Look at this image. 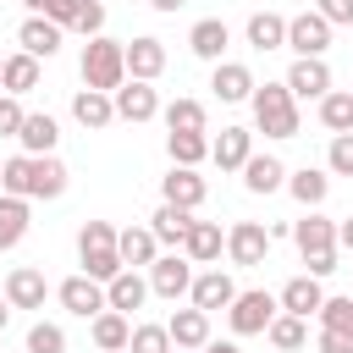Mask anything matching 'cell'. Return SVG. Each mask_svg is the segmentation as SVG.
<instances>
[{
    "label": "cell",
    "mask_w": 353,
    "mask_h": 353,
    "mask_svg": "<svg viewBox=\"0 0 353 353\" xmlns=\"http://www.w3.org/2000/svg\"><path fill=\"white\" fill-rule=\"evenodd\" d=\"M303 265H309V276H331L336 270V248H314V254H303Z\"/></svg>",
    "instance_id": "cell-47"
},
{
    "label": "cell",
    "mask_w": 353,
    "mask_h": 353,
    "mask_svg": "<svg viewBox=\"0 0 353 353\" xmlns=\"http://www.w3.org/2000/svg\"><path fill=\"white\" fill-rule=\"evenodd\" d=\"M110 99H116V116H121V121H149V116H160V99H154V88H149L143 77H127Z\"/></svg>",
    "instance_id": "cell-11"
},
{
    "label": "cell",
    "mask_w": 353,
    "mask_h": 353,
    "mask_svg": "<svg viewBox=\"0 0 353 353\" xmlns=\"http://www.w3.org/2000/svg\"><path fill=\"white\" fill-rule=\"evenodd\" d=\"M0 77H6V55H0Z\"/></svg>",
    "instance_id": "cell-55"
},
{
    "label": "cell",
    "mask_w": 353,
    "mask_h": 353,
    "mask_svg": "<svg viewBox=\"0 0 353 353\" xmlns=\"http://www.w3.org/2000/svg\"><path fill=\"white\" fill-rule=\"evenodd\" d=\"M127 83V44L116 39H88L83 44V88H99V94H116Z\"/></svg>",
    "instance_id": "cell-2"
},
{
    "label": "cell",
    "mask_w": 353,
    "mask_h": 353,
    "mask_svg": "<svg viewBox=\"0 0 353 353\" xmlns=\"http://www.w3.org/2000/svg\"><path fill=\"white\" fill-rule=\"evenodd\" d=\"M160 72H165V44H160V39H132V44H127V77L154 83Z\"/></svg>",
    "instance_id": "cell-20"
},
{
    "label": "cell",
    "mask_w": 353,
    "mask_h": 353,
    "mask_svg": "<svg viewBox=\"0 0 353 353\" xmlns=\"http://www.w3.org/2000/svg\"><path fill=\"white\" fill-rule=\"evenodd\" d=\"M226 320H232V331H237V336H259V331H270V320H276V298H270L265 287L237 292V298H232V309H226Z\"/></svg>",
    "instance_id": "cell-4"
},
{
    "label": "cell",
    "mask_w": 353,
    "mask_h": 353,
    "mask_svg": "<svg viewBox=\"0 0 353 353\" xmlns=\"http://www.w3.org/2000/svg\"><path fill=\"white\" fill-rule=\"evenodd\" d=\"M6 320H11V298H0V331H6Z\"/></svg>",
    "instance_id": "cell-54"
},
{
    "label": "cell",
    "mask_w": 353,
    "mask_h": 353,
    "mask_svg": "<svg viewBox=\"0 0 353 353\" xmlns=\"http://www.w3.org/2000/svg\"><path fill=\"white\" fill-rule=\"evenodd\" d=\"M72 116H77L83 127H94V132H99V127H110V121H116V99H110V94H99V88H77V94H72Z\"/></svg>",
    "instance_id": "cell-21"
},
{
    "label": "cell",
    "mask_w": 353,
    "mask_h": 353,
    "mask_svg": "<svg viewBox=\"0 0 353 353\" xmlns=\"http://www.w3.org/2000/svg\"><path fill=\"white\" fill-rule=\"evenodd\" d=\"M232 298H237V287H232V276H226V270H204V276H193V303H199L204 314L232 309Z\"/></svg>",
    "instance_id": "cell-19"
},
{
    "label": "cell",
    "mask_w": 353,
    "mask_h": 353,
    "mask_svg": "<svg viewBox=\"0 0 353 353\" xmlns=\"http://www.w3.org/2000/svg\"><path fill=\"white\" fill-rule=\"evenodd\" d=\"M320 353H353V342L336 336V331H320Z\"/></svg>",
    "instance_id": "cell-49"
},
{
    "label": "cell",
    "mask_w": 353,
    "mask_h": 353,
    "mask_svg": "<svg viewBox=\"0 0 353 353\" xmlns=\"http://www.w3.org/2000/svg\"><path fill=\"white\" fill-rule=\"evenodd\" d=\"M314 11H320V17L331 22V28H336V22H353V0H320Z\"/></svg>",
    "instance_id": "cell-48"
},
{
    "label": "cell",
    "mask_w": 353,
    "mask_h": 353,
    "mask_svg": "<svg viewBox=\"0 0 353 353\" xmlns=\"http://www.w3.org/2000/svg\"><path fill=\"white\" fill-rule=\"evenodd\" d=\"M287 44H292L298 55H325V44H331V22H325L320 11H303V17L287 22Z\"/></svg>",
    "instance_id": "cell-9"
},
{
    "label": "cell",
    "mask_w": 353,
    "mask_h": 353,
    "mask_svg": "<svg viewBox=\"0 0 353 353\" xmlns=\"http://www.w3.org/2000/svg\"><path fill=\"white\" fill-rule=\"evenodd\" d=\"M127 342H132V320H127L121 309L94 314V347H99V353H121Z\"/></svg>",
    "instance_id": "cell-26"
},
{
    "label": "cell",
    "mask_w": 353,
    "mask_h": 353,
    "mask_svg": "<svg viewBox=\"0 0 353 353\" xmlns=\"http://www.w3.org/2000/svg\"><path fill=\"white\" fill-rule=\"evenodd\" d=\"M66 193V165L55 154H33V182H28V199H61Z\"/></svg>",
    "instance_id": "cell-24"
},
{
    "label": "cell",
    "mask_w": 353,
    "mask_h": 353,
    "mask_svg": "<svg viewBox=\"0 0 353 353\" xmlns=\"http://www.w3.org/2000/svg\"><path fill=\"white\" fill-rule=\"evenodd\" d=\"M199 353H243V347H237V342H204Z\"/></svg>",
    "instance_id": "cell-51"
},
{
    "label": "cell",
    "mask_w": 353,
    "mask_h": 353,
    "mask_svg": "<svg viewBox=\"0 0 353 353\" xmlns=\"http://www.w3.org/2000/svg\"><path fill=\"white\" fill-rule=\"evenodd\" d=\"M160 193H165V204L199 210V204H204V176H199L193 165H171V176H160Z\"/></svg>",
    "instance_id": "cell-13"
},
{
    "label": "cell",
    "mask_w": 353,
    "mask_h": 353,
    "mask_svg": "<svg viewBox=\"0 0 353 353\" xmlns=\"http://www.w3.org/2000/svg\"><path fill=\"white\" fill-rule=\"evenodd\" d=\"M221 248H226V237H221V226H215V221H193V226H188V237H182V254H188L193 265H215V259H221Z\"/></svg>",
    "instance_id": "cell-18"
},
{
    "label": "cell",
    "mask_w": 353,
    "mask_h": 353,
    "mask_svg": "<svg viewBox=\"0 0 353 353\" xmlns=\"http://www.w3.org/2000/svg\"><path fill=\"white\" fill-rule=\"evenodd\" d=\"M226 44H232V28H226L221 17H204V22H193V33H188V50H193L199 61H221Z\"/></svg>",
    "instance_id": "cell-17"
},
{
    "label": "cell",
    "mask_w": 353,
    "mask_h": 353,
    "mask_svg": "<svg viewBox=\"0 0 353 353\" xmlns=\"http://www.w3.org/2000/svg\"><path fill=\"white\" fill-rule=\"evenodd\" d=\"M105 298H110V309L132 314V309H143V298H149V281H143L138 270H121L116 281H105Z\"/></svg>",
    "instance_id": "cell-28"
},
{
    "label": "cell",
    "mask_w": 353,
    "mask_h": 353,
    "mask_svg": "<svg viewBox=\"0 0 353 353\" xmlns=\"http://www.w3.org/2000/svg\"><path fill=\"white\" fill-rule=\"evenodd\" d=\"M72 28H77L83 39H99V33H105V6H99V0H83V11H77Z\"/></svg>",
    "instance_id": "cell-44"
},
{
    "label": "cell",
    "mask_w": 353,
    "mask_h": 353,
    "mask_svg": "<svg viewBox=\"0 0 353 353\" xmlns=\"http://www.w3.org/2000/svg\"><path fill=\"white\" fill-rule=\"evenodd\" d=\"M281 182H287V165L276 154H248V165H243V188L248 193H276Z\"/></svg>",
    "instance_id": "cell-25"
},
{
    "label": "cell",
    "mask_w": 353,
    "mask_h": 353,
    "mask_svg": "<svg viewBox=\"0 0 353 353\" xmlns=\"http://www.w3.org/2000/svg\"><path fill=\"white\" fill-rule=\"evenodd\" d=\"M287 88H292V99H325L331 94V66L320 55H298L292 72H287Z\"/></svg>",
    "instance_id": "cell-7"
},
{
    "label": "cell",
    "mask_w": 353,
    "mask_h": 353,
    "mask_svg": "<svg viewBox=\"0 0 353 353\" xmlns=\"http://www.w3.org/2000/svg\"><path fill=\"white\" fill-rule=\"evenodd\" d=\"M149 6H154V11H165V17H171V11H176V6H182V0H149Z\"/></svg>",
    "instance_id": "cell-52"
},
{
    "label": "cell",
    "mask_w": 353,
    "mask_h": 353,
    "mask_svg": "<svg viewBox=\"0 0 353 353\" xmlns=\"http://www.w3.org/2000/svg\"><path fill=\"white\" fill-rule=\"evenodd\" d=\"M22 121H28V110L17 105V94H11V99H0V138H17V132H22Z\"/></svg>",
    "instance_id": "cell-45"
},
{
    "label": "cell",
    "mask_w": 353,
    "mask_h": 353,
    "mask_svg": "<svg viewBox=\"0 0 353 353\" xmlns=\"http://www.w3.org/2000/svg\"><path fill=\"white\" fill-rule=\"evenodd\" d=\"M44 270H33V265H17L11 276H6V298H11V309H44Z\"/></svg>",
    "instance_id": "cell-14"
},
{
    "label": "cell",
    "mask_w": 353,
    "mask_h": 353,
    "mask_svg": "<svg viewBox=\"0 0 353 353\" xmlns=\"http://www.w3.org/2000/svg\"><path fill=\"white\" fill-rule=\"evenodd\" d=\"M320 303H325V292H320V276H292L287 287H281V309L287 314H320Z\"/></svg>",
    "instance_id": "cell-22"
},
{
    "label": "cell",
    "mask_w": 353,
    "mask_h": 353,
    "mask_svg": "<svg viewBox=\"0 0 353 353\" xmlns=\"http://www.w3.org/2000/svg\"><path fill=\"white\" fill-rule=\"evenodd\" d=\"M28 226H33V215H28V199H17V193H0V254H6V248H17V243L28 237Z\"/></svg>",
    "instance_id": "cell-23"
},
{
    "label": "cell",
    "mask_w": 353,
    "mask_h": 353,
    "mask_svg": "<svg viewBox=\"0 0 353 353\" xmlns=\"http://www.w3.org/2000/svg\"><path fill=\"white\" fill-rule=\"evenodd\" d=\"M336 243H342V248H353V215H347V221L336 226Z\"/></svg>",
    "instance_id": "cell-50"
},
{
    "label": "cell",
    "mask_w": 353,
    "mask_h": 353,
    "mask_svg": "<svg viewBox=\"0 0 353 353\" xmlns=\"http://www.w3.org/2000/svg\"><path fill=\"white\" fill-rule=\"evenodd\" d=\"M320 325L353 342V298H325V303H320Z\"/></svg>",
    "instance_id": "cell-40"
},
{
    "label": "cell",
    "mask_w": 353,
    "mask_h": 353,
    "mask_svg": "<svg viewBox=\"0 0 353 353\" xmlns=\"http://www.w3.org/2000/svg\"><path fill=\"white\" fill-rule=\"evenodd\" d=\"M127 353H171V331L165 325H132Z\"/></svg>",
    "instance_id": "cell-42"
},
{
    "label": "cell",
    "mask_w": 353,
    "mask_h": 353,
    "mask_svg": "<svg viewBox=\"0 0 353 353\" xmlns=\"http://www.w3.org/2000/svg\"><path fill=\"white\" fill-rule=\"evenodd\" d=\"M210 88H215V99L221 105H243V99H254V72L248 66H237V61H215V77H210Z\"/></svg>",
    "instance_id": "cell-10"
},
{
    "label": "cell",
    "mask_w": 353,
    "mask_h": 353,
    "mask_svg": "<svg viewBox=\"0 0 353 353\" xmlns=\"http://www.w3.org/2000/svg\"><path fill=\"white\" fill-rule=\"evenodd\" d=\"M265 336H270V347H281V353H298V347L309 342V331H303V314H287V309L270 320V331H265Z\"/></svg>",
    "instance_id": "cell-36"
},
{
    "label": "cell",
    "mask_w": 353,
    "mask_h": 353,
    "mask_svg": "<svg viewBox=\"0 0 353 353\" xmlns=\"http://www.w3.org/2000/svg\"><path fill=\"white\" fill-rule=\"evenodd\" d=\"M61 309H66V314H77V320L105 314V309H110L105 281H94V276H66V281H61Z\"/></svg>",
    "instance_id": "cell-6"
},
{
    "label": "cell",
    "mask_w": 353,
    "mask_h": 353,
    "mask_svg": "<svg viewBox=\"0 0 353 353\" xmlns=\"http://www.w3.org/2000/svg\"><path fill=\"white\" fill-rule=\"evenodd\" d=\"M243 33H248L254 50H281V44H287V17H276V11H254Z\"/></svg>",
    "instance_id": "cell-29"
},
{
    "label": "cell",
    "mask_w": 353,
    "mask_h": 353,
    "mask_svg": "<svg viewBox=\"0 0 353 353\" xmlns=\"http://www.w3.org/2000/svg\"><path fill=\"white\" fill-rule=\"evenodd\" d=\"M176 353H188V347H176Z\"/></svg>",
    "instance_id": "cell-56"
},
{
    "label": "cell",
    "mask_w": 353,
    "mask_h": 353,
    "mask_svg": "<svg viewBox=\"0 0 353 353\" xmlns=\"http://www.w3.org/2000/svg\"><path fill=\"white\" fill-rule=\"evenodd\" d=\"M17 138H22V154H55V138H61V127H55V116H28Z\"/></svg>",
    "instance_id": "cell-31"
},
{
    "label": "cell",
    "mask_w": 353,
    "mask_h": 353,
    "mask_svg": "<svg viewBox=\"0 0 353 353\" xmlns=\"http://www.w3.org/2000/svg\"><path fill=\"white\" fill-rule=\"evenodd\" d=\"M17 44H22L28 55L50 61V55L61 50V22H50V17H28V22L17 28Z\"/></svg>",
    "instance_id": "cell-16"
},
{
    "label": "cell",
    "mask_w": 353,
    "mask_h": 353,
    "mask_svg": "<svg viewBox=\"0 0 353 353\" xmlns=\"http://www.w3.org/2000/svg\"><path fill=\"white\" fill-rule=\"evenodd\" d=\"M188 226H193V210H182V204H160V210L149 215V232H154L160 243H182Z\"/></svg>",
    "instance_id": "cell-33"
},
{
    "label": "cell",
    "mask_w": 353,
    "mask_h": 353,
    "mask_svg": "<svg viewBox=\"0 0 353 353\" xmlns=\"http://www.w3.org/2000/svg\"><path fill=\"white\" fill-rule=\"evenodd\" d=\"M325 165H331L336 176H353V132H336V138H331V154H325Z\"/></svg>",
    "instance_id": "cell-43"
},
{
    "label": "cell",
    "mask_w": 353,
    "mask_h": 353,
    "mask_svg": "<svg viewBox=\"0 0 353 353\" xmlns=\"http://www.w3.org/2000/svg\"><path fill=\"white\" fill-rule=\"evenodd\" d=\"M320 121H325L331 132H353V88H331V94L320 99Z\"/></svg>",
    "instance_id": "cell-37"
},
{
    "label": "cell",
    "mask_w": 353,
    "mask_h": 353,
    "mask_svg": "<svg viewBox=\"0 0 353 353\" xmlns=\"http://www.w3.org/2000/svg\"><path fill=\"white\" fill-rule=\"evenodd\" d=\"M0 88L6 94H33L39 88V55H6V77H0Z\"/></svg>",
    "instance_id": "cell-30"
},
{
    "label": "cell",
    "mask_w": 353,
    "mask_h": 353,
    "mask_svg": "<svg viewBox=\"0 0 353 353\" xmlns=\"http://www.w3.org/2000/svg\"><path fill=\"white\" fill-rule=\"evenodd\" d=\"M165 127L171 132H204V105L199 99H171L165 105Z\"/></svg>",
    "instance_id": "cell-38"
},
{
    "label": "cell",
    "mask_w": 353,
    "mask_h": 353,
    "mask_svg": "<svg viewBox=\"0 0 353 353\" xmlns=\"http://www.w3.org/2000/svg\"><path fill=\"white\" fill-rule=\"evenodd\" d=\"M165 154H171V165H199L210 154V138L204 132H165Z\"/></svg>",
    "instance_id": "cell-35"
},
{
    "label": "cell",
    "mask_w": 353,
    "mask_h": 353,
    "mask_svg": "<svg viewBox=\"0 0 353 353\" xmlns=\"http://www.w3.org/2000/svg\"><path fill=\"white\" fill-rule=\"evenodd\" d=\"M149 292H160V298H182V292H193V259L188 254H160L154 265H149Z\"/></svg>",
    "instance_id": "cell-5"
},
{
    "label": "cell",
    "mask_w": 353,
    "mask_h": 353,
    "mask_svg": "<svg viewBox=\"0 0 353 353\" xmlns=\"http://www.w3.org/2000/svg\"><path fill=\"white\" fill-rule=\"evenodd\" d=\"M254 121L265 138H298V99L287 83H265L254 88Z\"/></svg>",
    "instance_id": "cell-3"
},
{
    "label": "cell",
    "mask_w": 353,
    "mask_h": 353,
    "mask_svg": "<svg viewBox=\"0 0 353 353\" xmlns=\"http://www.w3.org/2000/svg\"><path fill=\"white\" fill-rule=\"evenodd\" d=\"M226 254H232V265H259V259L270 254V226L237 221V226L226 232Z\"/></svg>",
    "instance_id": "cell-8"
},
{
    "label": "cell",
    "mask_w": 353,
    "mask_h": 353,
    "mask_svg": "<svg viewBox=\"0 0 353 353\" xmlns=\"http://www.w3.org/2000/svg\"><path fill=\"white\" fill-rule=\"evenodd\" d=\"M248 154H254V132H248V127H221V138L210 143V160H215L221 171H243Z\"/></svg>",
    "instance_id": "cell-12"
},
{
    "label": "cell",
    "mask_w": 353,
    "mask_h": 353,
    "mask_svg": "<svg viewBox=\"0 0 353 353\" xmlns=\"http://www.w3.org/2000/svg\"><path fill=\"white\" fill-rule=\"evenodd\" d=\"M77 254H83V276H94V281H116V276L127 270L110 221H83V232H77Z\"/></svg>",
    "instance_id": "cell-1"
},
{
    "label": "cell",
    "mask_w": 353,
    "mask_h": 353,
    "mask_svg": "<svg viewBox=\"0 0 353 353\" xmlns=\"http://www.w3.org/2000/svg\"><path fill=\"white\" fill-rule=\"evenodd\" d=\"M28 353H66V331H61L55 320H39V325L28 331Z\"/></svg>",
    "instance_id": "cell-41"
},
{
    "label": "cell",
    "mask_w": 353,
    "mask_h": 353,
    "mask_svg": "<svg viewBox=\"0 0 353 353\" xmlns=\"http://www.w3.org/2000/svg\"><path fill=\"white\" fill-rule=\"evenodd\" d=\"M116 248H121L127 265H154V259H160V237H154L149 226H127V232H116Z\"/></svg>",
    "instance_id": "cell-27"
},
{
    "label": "cell",
    "mask_w": 353,
    "mask_h": 353,
    "mask_svg": "<svg viewBox=\"0 0 353 353\" xmlns=\"http://www.w3.org/2000/svg\"><path fill=\"white\" fill-rule=\"evenodd\" d=\"M287 188H292V199H298L303 210H314V204H325L331 176H325V171H314V165H303V171H292V176H287Z\"/></svg>",
    "instance_id": "cell-32"
},
{
    "label": "cell",
    "mask_w": 353,
    "mask_h": 353,
    "mask_svg": "<svg viewBox=\"0 0 353 353\" xmlns=\"http://www.w3.org/2000/svg\"><path fill=\"white\" fill-rule=\"evenodd\" d=\"M292 237H298V248H303V254H314V248H336V226H331L325 215H314V210L292 226Z\"/></svg>",
    "instance_id": "cell-34"
},
{
    "label": "cell",
    "mask_w": 353,
    "mask_h": 353,
    "mask_svg": "<svg viewBox=\"0 0 353 353\" xmlns=\"http://www.w3.org/2000/svg\"><path fill=\"white\" fill-rule=\"evenodd\" d=\"M22 6H28L33 17H44V6H50V0H22Z\"/></svg>",
    "instance_id": "cell-53"
},
{
    "label": "cell",
    "mask_w": 353,
    "mask_h": 353,
    "mask_svg": "<svg viewBox=\"0 0 353 353\" xmlns=\"http://www.w3.org/2000/svg\"><path fill=\"white\" fill-rule=\"evenodd\" d=\"M77 11H83V0H50V6H44V17H50V22H61V28H72V22H77Z\"/></svg>",
    "instance_id": "cell-46"
},
{
    "label": "cell",
    "mask_w": 353,
    "mask_h": 353,
    "mask_svg": "<svg viewBox=\"0 0 353 353\" xmlns=\"http://www.w3.org/2000/svg\"><path fill=\"white\" fill-rule=\"evenodd\" d=\"M165 331H171V347H188V353H193V347L210 342V314H204L199 303H193V309H176V314L165 320Z\"/></svg>",
    "instance_id": "cell-15"
},
{
    "label": "cell",
    "mask_w": 353,
    "mask_h": 353,
    "mask_svg": "<svg viewBox=\"0 0 353 353\" xmlns=\"http://www.w3.org/2000/svg\"><path fill=\"white\" fill-rule=\"evenodd\" d=\"M28 182H33V154H11V160L0 165V193L28 199Z\"/></svg>",
    "instance_id": "cell-39"
}]
</instances>
